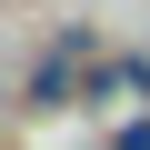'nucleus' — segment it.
<instances>
[{"mask_svg":"<svg viewBox=\"0 0 150 150\" xmlns=\"http://www.w3.org/2000/svg\"><path fill=\"white\" fill-rule=\"evenodd\" d=\"M130 90H150V70H140V60H110L100 80H90V100H130Z\"/></svg>","mask_w":150,"mask_h":150,"instance_id":"obj_1","label":"nucleus"},{"mask_svg":"<svg viewBox=\"0 0 150 150\" xmlns=\"http://www.w3.org/2000/svg\"><path fill=\"white\" fill-rule=\"evenodd\" d=\"M110 150H150V110H130V120L110 130Z\"/></svg>","mask_w":150,"mask_h":150,"instance_id":"obj_2","label":"nucleus"}]
</instances>
